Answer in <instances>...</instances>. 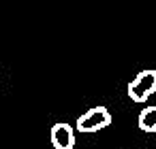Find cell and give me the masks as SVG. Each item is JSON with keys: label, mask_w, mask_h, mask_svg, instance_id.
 <instances>
[{"label": "cell", "mask_w": 156, "mask_h": 149, "mask_svg": "<svg viewBox=\"0 0 156 149\" xmlns=\"http://www.w3.org/2000/svg\"><path fill=\"white\" fill-rule=\"evenodd\" d=\"M128 92V98L133 102H145L154 92H156V70L152 68H145L141 70L126 87Z\"/></svg>", "instance_id": "obj_1"}, {"label": "cell", "mask_w": 156, "mask_h": 149, "mask_svg": "<svg viewBox=\"0 0 156 149\" xmlns=\"http://www.w3.org/2000/svg\"><path fill=\"white\" fill-rule=\"evenodd\" d=\"M109 124H111V113L107 111V107H92L90 111L79 115L75 128L79 132H98V130L107 128Z\"/></svg>", "instance_id": "obj_2"}, {"label": "cell", "mask_w": 156, "mask_h": 149, "mask_svg": "<svg viewBox=\"0 0 156 149\" xmlns=\"http://www.w3.org/2000/svg\"><path fill=\"white\" fill-rule=\"evenodd\" d=\"M51 145L56 149H73L75 147V132L69 124H54L51 128Z\"/></svg>", "instance_id": "obj_3"}, {"label": "cell", "mask_w": 156, "mask_h": 149, "mask_svg": "<svg viewBox=\"0 0 156 149\" xmlns=\"http://www.w3.org/2000/svg\"><path fill=\"white\" fill-rule=\"evenodd\" d=\"M139 128L143 132H156V107H145L139 113Z\"/></svg>", "instance_id": "obj_4"}]
</instances>
